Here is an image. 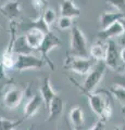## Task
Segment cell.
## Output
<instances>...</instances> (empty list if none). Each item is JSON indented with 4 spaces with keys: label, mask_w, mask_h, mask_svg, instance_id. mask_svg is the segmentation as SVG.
Here are the masks:
<instances>
[{
    "label": "cell",
    "mask_w": 125,
    "mask_h": 130,
    "mask_svg": "<svg viewBox=\"0 0 125 130\" xmlns=\"http://www.w3.org/2000/svg\"><path fill=\"white\" fill-rule=\"evenodd\" d=\"M112 93L107 90H99L86 95L89 102L91 111L94 112L99 119L107 121L113 112V102H112Z\"/></svg>",
    "instance_id": "6da1fadb"
},
{
    "label": "cell",
    "mask_w": 125,
    "mask_h": 130,
    "mask_svg": "<svg viewBox=\"0 0 125 130\" xmlns=\"http://www.w3.org/2000/svg\"><path fill=\"white\" fill-rule=\"evenodd\" d=\"M106 71H107V65L103 61L97 62L96 66L92 68L90 73L88 74V76L86 77L83 86H79V85H76V84H75V86L79 89L80 92L85 96L90 94V93L95 92L97 86H98L99 83L101 81V79L103 78Z\"/></svg>",
    "instance_id": "7a4b0ae2"
},
{
    "label": "cell",
    "mask_w": 125,
    "mask_h": 130,
    "mask_svg": "<svg viewBox=\"0 0 125 130\" xmlns=\"http://www.w3.org/2000/svg\"><path fill=\"white\" fill-rule=\"evenodd\" d=\"M67 54L77 58H88L87 40L78 26H73L71 29L70 53L67 52Z\"/></svg>",
    "instance_id": "3957f363"
},
{
    "label": "cell",
    "mask_w": 125,
    "mask_h": 130,
    "mask_svg": "<svg viewBox=\"0 0 125 130\" xmlns=\"http://www.w3.org/2000/svg\"><path fill=\"white\" fill-rule=\"evenodd\" d=\"M94 60H89L88 58H77L67 54L65 61H64V68L71 70L78 75L89 74L92 70Z\"/></svg>",
    "instance_id": "277c9868"
},
{
    "label": "cell",
    "mask_w": 125,
    "mask_h": 130,
    "mask_svg": "<svg viewBox=\"0 0 125 130\" xmlns=\"http://www.w3.org/2000/svg\"><path fill=\"white\" fill-rule=\"evenodd\" d=\"M62 43L60 41V39L58 38V36L53 34V32L49 31L48 34H46L45 36V39H44V41L41 43V46L38 48V50L40 53H41V56H43V60L45 61L47 63V65L49 66L52 71H54V64L53 62L49 59V56H48V53L52 50V49L54 48H58V47H61Z\"/></svg>",
    "instance_id": "5b68a950"
},
{
    "label": "cell",
    "mask_w": 125,
    "mask_h": 130,
    "mask_svg": "<svg viewBox=\"0 0 125 130\" xmlns=\"http://www.w3.org/2000/svg\"><path fill=\"white\" fill-rule=\"evenodd\" d=\"M47 63L43 59L34 56L32 54H20L18 55L15 70L19 72L26 70H38L46 65Z\"/></svg>",
    "instance_id": "8992f818"
},
{
    "label": "cell",
    "mask_w": 125,
    "mask_h": 130,
    "mask_svg": "<svg viewBox=\"0 0 125 130\" xmlns=\"http://www.w3.org/2000/svg\"><path fill=\"white\" fill-rule=\"evenodd\" d=\"M104 63L107 67H110L113 71H120L121 67V58H120V51L118 46L114 42V40H108L107 41V51H106V58H104Z\"/></svg>",
    "instance_id": "52a82bcc"
},
{
    "label": "cell",
    "mask_w": 125,
    "mask_h": 130,
    "mask_svg": "<svg viewBox=\"0 0 125 130\" xmlns=\"http://www.w3.org/2000/svg\"><path fill=\"white\" fill-rule=\"evenodd\" d=\"M24 96V91L20 87H12L8 89L7 92L3 95V105L8 109H15L21 104Z\"/></svg>",
    "instance_id": "ba28073f"
},
{
    "label": "cell",
    "mask_w": 125,
    "mask_h": 130,
    "mask_svg": "<svg viewBox=\"0 0 125 130\" xmlns=\"http://www.w3.org/2000/svg\"><path fill=\"white\" fill-rule=\"evenodd\" d=\"M0 12H1L5 18H7L10 22H12L14 19H17L22 12L20 1L19 0L8 1L7 3H5L3 6L0 7Z\"/></svg>",
    "instance_id": "9c48e42d"
},
{
    "label": "cell",
    "mask_w": 125,
    "mask_h": 130,
    "mask_svg": "<svg viewBox=\"0 0 125 130\" xmlns=\"http://www.w3.org/2000/svg\"><path fill=\"white\" fill-rule=\"evenodd\" d=\"M123 27L121 25L120 22H116L112 25L108 26L107 28H103V29L100 30L98 34H97V37H98L100 40H111L112 38L114 37H119V36H122L123 35Z\"/></svg>",
    "instance_id": "30bf717a"
},
{
    "label": "cell",
    "mask_w": 125,
    "mask_h": 130,
    "mask_svg": "<svg viewBox=\"0 0 125 130\" xmlns=\"http://www.w3.org/2000/svg\"><path fill=\"white\" fill-rule=\"evenodd\" d=\"M40 95H41L44 103H45L46 107L48 109L50 103L52 102V100L57 95V92H55V90L51 86L49 77H45L43 80V84H41V86H40Z\"/></svg>",
    "instance_id": "8fae6325"
},
{
    "label": "cell",
    "mask_w": 125,
    "mask_h": 130,
    "mask_svg": "<svg viewBox=\"0 0 125 130\" xmlns=\"http://www.w3.org/2000/svg\"><path fill=\"white\" fill-rule=\"evenodd\" d=\"M46 34L37 29H29L25 34V40L29 47L32 50H38V48L41 46V43L45 39Z\"/></svg>",
    "instance_id": "7c38bea8"
},
{
    "label": "cell",
    "mask_w": 125,
    "mask_h": 130,
    "mask_svg": "<svg viewBox=\"0 0 125 130\" xmlns=\"http://www.w3.org/2000/svg\"><path fill=\"white\" fill-rule=\"evenodd\" d=\"M70 120L71 126L75 130H82L85 126V118H84V112L79 105H75L70 111Z\"/></svg>",
    "instance_id": "4fadbf2b"
},
{
    "label": "cell",
    "mask_w": 125,
    "mask_h": 130,
    "mask_svg": "<svg viewBox=\"0 0 125 130\" xmlns=\"http://www.w3.org/2000/svg\"><path fill=\"white\" fill-rule=\"evenodd\" d=\"M44 100L40 94H35L34 96H32L24 106V116H25V118H30V117L36 115V113L39 111L40 106H41Z\"/></svg>",
    "instance_id": "5bb4252c"
},
{
    "label": "cell",
    "mask_w": 125,
    "mask_h": 130,
    "mask_svg": "<svg viewBox=\"0 0 125 130\" xmlns=\"http://www.w3.org/2000/svg\"><path fill=\"white\" fill-rule=\"evenodd\" d=\"M60 14L66 18H78L80 16V9L74 5L73 0H61L60 2Z\"/></svg>",
    "instance_id": "9a60e30c"
},
{
    "label": "cell",
    "mask_w": 125,
    "mask_h": 130,
    "mask_svg": "<svg viewBox=\"0 0 125 130\" xmlns=\"http://www.w3.org/2000/svg\"><path fill=\"white\" fill-rule=\"evenodd\" d=\"M63 107H64L63 100L57 94L54 96V99L52 100V102L50 103L49 107H48L49 116H48V118H47V121L53 120L57 118V117H59L63 112Z\"/></svg>",
    "instance_id": "2e32d148"
},
{
    "label": "cell",
    "mask_w": 125,
    "mask_h": 130,
    "mask_svg": "<svg viewBox=\"0 0 125 130\" xmlns=\"http://www.w3.org/2000/svg\"><path fill=\"white\" fill-rule=\"evenodd\" d=\"M123 18H125V13H121V12H103L101 16H100L101 29L107 28L108 26L119 22L120 20Z\"/></svg>",
    "instance_id": "e0dca14e"
},
{
    "label": "cell",
    "mask_w": 125,
    "mask_h": 130,
    "mask_svg": "<svg viewBox=\"0 0 125 130\" xmlns=\"http://www.w3.org/2000/svg\"><path fill=\"white\" fill-rule=\"evenodd\" d=\"M106 51H107V43L104 44L102 41H97L92 43L89 53L91 59L95 62H101V61H104V58H106Z\"/></svg>",
    "instance_id": "ac0fdd59"
},
{
    "label": "cell",
    "mask_w": 125,
    "mask_h": 130,
    "mask_svg": "<svg viewBox=\"0 0 125 130\" xmlns=\"http://www.w3.org/2000/svg\"><path fill=\"white\" fill-rule=\"evenodd\" d=\"M13 51L17 55L20 54H31V52L33 51L32 49L29 47L26 40H25V36L19 37L15 39L14 41V46H13Z\"/></svg>",
    "instance_id": "d6986e66"
},
{
    "label": "cell",
    "mask_w": 125,
    "mask_h": 130,
    "mask_svg": "<svg viewBox=\"0 0 125 130\" xmlns=\"http://www.w3.org/2000/svg\"><path fill=\"white\" fill-rule=\"evenodd\" d=\"M29 29H37V30L43 31L44 34H48V32L50 31V27L47 25V23L45 22L43 15H40L39 18L34 20V21L30 22Z\"/></svg>",
    "instance_id": "ffe728a7"
},
{
    "label": "cell",
    "mask_w": 125,
    "mask_h": 130,
    "mask_svg": "<svg viewBox=\"0 0 125 130\" xmlns=\"http://www.w3.org/2000/svg\"><path fill=\"white\" fill-rule=\"evenodd\" d=\"M110 92L114 95V98L116 100H119V102L121 104L125 105V88H123L122 86L115 84L110 88Z\"/></svg>",
    "instance_id": "44dd1931"
},
{
    "label": "cell",
    "mask_w": 125,
    "mask_h": 130,
    "mask_svg": "<svg viewBox=\"0 0 125 130\" xmlns=\"http://www.w3.org/2000/svg\"><path fill=\"white\" fill-rule=\"evenodd\" d=\"M23 120L24 118L19 120H10L0 117V130H14L20 124L23 123Z\"/></svg>",
    "instance_id": "7402d4cb"
},
{
    "label": "cell",
    "mask_w": 125,
    "mask_h": 130,
    "mask_svg": "<svg viewBox=\"0 0 125 130\" xmlns=\"http://www.w3.org/2000/svg\"><path fill=\"white\" fill-rule=\"evenodd\" d=\"M43 18H44V20H45V22L47 23V25L50 27L52 24L54 23L57 16H55V12L53 10L50 9V8H48V9H46L45 11H44Z\"/></svg>",
    "instance_id": "603a6c76"
},
{
    "label": "cell",
    "mask_w": 125,
    "mask_h": 130,
    "mask_svg": "<svg viewBox=\"0 0 125 130\" xmlns=\"http://www.w3.org/2000/svg\"><path fill=\"white\" fill-rule=\"evenodd\" d=\"M58 26L60 29L66 30V29H72L73 27V22H72L71 18H66V16H61L58 20Z\"/></svg>",
    "instance_id": "cb8c5ba5"
},
{
    "label": "cell",
    "mask_w": 125,
    "mask_h": 130,
    "mask_svg": "<svg viewBox=\"0 0 125 130\" xmlns=\"http://www.w3.org/2000/svg\"><path fill=\"white\" fill-rule=\"evenodd\" d=\"M110 6H112L119 11H125V0H106Z\"/></svg>",
    "instance_id": "d4e9b609"
},
{
    "label": "cell",
    "mask_w": 125,
    "mask_h": 130,
    "mask_svg": "<svg viewBox=\"0 0 125 130\" xmlns=\"http://www.w3.org/2000/svg\"><path fill=\"white\" fill-rule=\"evenodd\" d=\"M88 130H106V121L102 119H99L97 123L92 125V127Z\"/></svg>",
    "instance_id": "484cf974"
},
{
    "label": "cell",
    "mask_w": 125,
    "mask_h": 130,
    "mask_svg": "<svg viewBox=\"0 0 125 130\" xmlns=\"http://www.w3.org/2000/svg\"><path fill=\"white\" fill-rule=\"evenodd\" d=\"M5 76H6V68L3 67V65L0 62V80H2L5 78Z\"/></svg>",
    "instance_id": "4316f807"
},
{
    "label": "cell",
    "mask_w": 125,
    "mask_h": 130,
    "mask_svg": "<svg viewBox=\"0 0 125 130\" xmlns=\"http://www.w3.org/2000/svg\"><path fill=\"white\" fill-rule=\"evenodd\" d=\"M120 58H121V61H122V63L125 64V48H123L122 50L120 51Z\"/></svg>",
    "instance_id": "83f0119b"
},
{
    "label": "cell",
    "mask_w": 125,
    "mask_h": 130,
    "mask_svg": "<svg viewBox=\"0 0 125 130\" xmlns=\"http://www.w3.org/2000/svg\"><path fill=\"white\" fill-rule=\"evenodd\" d=\"M36 2L40 6V8H44L47 6V0H36Z\"/></svg>",
    "instance_id": "f1b7e54d"
},
{
    "label": "cell",
    "mask_w": 125,
    "mask_h": 130,
    "mask_svg": "<svg viewBox=\"0 0 125 130\" xmlns=\"http://www.w3.org/2000/svg\"><path fill=\"white\" fill-rule=\"evenodd\" d=\"M119 22L121 23V25H122V27H123V30H124V32H123V36H124V38H125V18L121 19Z\"/></svg>",
    "instance_id": "f546056e"
},
{
    "label": "cell",
    "mask_w": 125,
    "mask_h": 130,
    "mask_svg": "<svg viewBox=\"0 0 125 130\" xmlns=\"http://www.w3.org/2000/svg\"><path fill=\"white\" fill-rule=\"evenodd\" d=\"M118 85H120V86H122L123 88H125V76L124 77H121L120 80H119V83Z\"/></svg>",
    "instance_id": "4dcf8cb0"
},
{
    "label": "cell",
    "mask_w": 125,
    "mask_h": 130,
    "mask_svg": "<svg viewBox=\"0 0 125 130\" xmlns=\"http://www.w3.org/2000/svg\"><path fill=\"white\" fill-rule=\"evenodd\" d=\"M115 130H125V123H124L122 126L120 125L119 127H116V128H115Z\"/></svg>",
    "instance_id": "1f68e13d"
},
{
    "label": "cell",
    "mask_w": 125,
    "mask_h": 130,
    "mask_svg": "<svg viewBox=\"0 0 125 130\" xmlns=\"http://www.w3.org/2000/svg\"><path fill=\"white\" fill-rule=\"evenodd\" d=\"M67 126H68V128H67V130H75V129H74L73 127H72V126H71V125H68V124H67Z\"/></svg>",
    "instance_id": "d6a6232c"
},
{
    "label": "cell",
    "mask_w": 125,
    "mask_h": 130,
    "mask_svg": "<svg viewBox=\"0 0 125 130\" xmlns=\"http://www.w3.org/2000/svg\"><path fill=\"white\" fill-rule=\"evenodd\" d=\"M0 29H1V28H0Z\"/></svg>",
    "instance_id": "836d02e7"
}]
</instances>
